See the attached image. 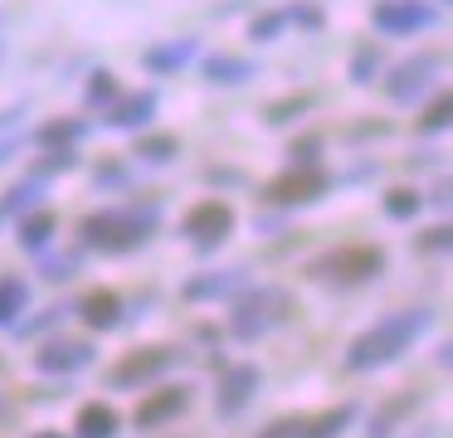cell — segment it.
I'll return each mask as SVG.
<instances>
[{
	"mask_svg": "<svg viewBox=\"0 0 453 438\" xmlns=\"http://www.w3.org/2000/svg\"><path fill=\"white\" fill-rule=\"evenodd\" d=\"M424 327H429V311H395V317H380L371 331H361V336L346 346V365L351 370L390 365V360H400L404 350L424 336Z\"/></svg>",
	"mask_w": 453,
	"mask_h": 438,
	"instance_id": "cell-1",
	"label": "cell"
},
{
	"mask_svg": "<svg viewBox=\"0 0 453 438\" xmlns=\"http://www.w3.org/2000/svg\"><path fill=\"white\" fill-rule=\"evenodd\" d=\"M35 438H69V434H35Z\"/></svg>",
	"mask_w": 453,
	"mask_h": 438,
	"instance_id": "cell-29",
	"label": "cell"
},
{
	"mask_svg": "<svg viewBox=\"0 0 453 438\" xmlns=\"http://www.w3.org/2000/svg\"><path fill=\"white\" fill-rule=\"evenodd\" d=\"M118 424H122L118 409H108V404H83L73 434H79V438H118Z\"/></svg>",
	"mask_w": 453,
	"mask_h": 438,
	"instance_id": "cell-16",
	"label": "cell"
},
{
	"mask_svg": "<svg viewBox=\"0 0 453 438\" xmlns=\"http://www.w3.org/2000/svg\"><path fill=\"white\" fill-rule=\"evenodd\" d=\"M326 185H332V175L322 165H297V171H288V175L264 185V200L268 204H312L326 195Z\"/></svg>",
	"mask_w": 453,
	"mask_h": 438,
	"instance_id": "cell-7",
	"label": "cell"
},
{
	"mask_svg": "<svg viewBox=\"0 0 453 438\" xmlns=\"http://www.w3.org/2000/svg\"><path fill=\"white\" fill-rule=\"evenodd\" d=\"M351 419H356V404H332V409H317V414L278 419L264 438H336V434H346Z\"/></svg>",
	"mask_w": 453,
	"mask_h": 438,
	"instance_id": "cell-6",
	"label": "cell"
},
{
	"mask_svg": "<svg viewBox=\"0 0 453 438\" xmlns=\"http://www.w3.org/2000/svg\"><path fill=\"white\" fill-rule=\"evenodd\" d=\"M380 268H385V253L380 249H371V243H356V249H332V253H322V258H312L307 263V278H317V282H371V278H380Z\"/></svg>",
	"mask_w": 453,
	"mask_h": 438,
	"instance_id": "cell-4",
	"label": "cell"
},
{
	"mask_svg": "<svg viewBox=\"0 0 453 438\" xmlns=\"http://www.w3.org/2000/svg\"><path fill=\"white\" fill-rule=\"evenodd\" d=\"M25 302H30V288H25L20 278H0V327H15Z\"/></svg>",
	"mask_w": 453,
	"mask_h": 438,
	"instance_id": "cell-17",
	"label": "cell"
},
{
	"mask_svg": "<svg viewBox=\"0 0 453 438\" xmlns=\"http://www.w3.org/2000/svg\"><path fill=\"white\" fill-rule=\"evenodd\" d=\"M234 288H239V273H210L205 282H190L186 297L190 302H205V297H225V292H234Z\"/></svg>",
	"mask_w": 453,
	"mask_h": 438,
	"instance_id": "cell-22",
	"label": "cell"
},
{
	"mask_svg": "<svg viewBox=\"0 0 453 438\" xmlns=\"http://www.w3.org/2000/svg\"><path fill=\"white\" fill-rule=\"evenodd\" d=\"M151 229H157V210H103L83 219V243L103 253H127L147 243Z\"/></svg>",
	"mask_w": 453,
	"mask_h": 438,
	"instance_id": "cell-2",
	"label": "cell"
},
{
	"mask_svg": "<svg viewBox=\"0 0 453 438\" xmlns=\"http://www.w3.org/2000/svg\"><path fill=\"white\" fill-rule=\"evenodd\" d=\"M288 317H293V297L283 288H249L234 302V311H229V331L239 341H258L268 331H278Z\"/></svg>",
	"mask_w": 453,
	"mask_h": 438,
	"instance_id": "cell-3",
	"label": "cell"
},
{
	"mask_svg": "<svg viewBox=\"0 0 453 438\" xmlns=\"http://www.w3.org/2000/svg\"><path fill=\"white\" fill-rule=\"evenodd\" d=\"M176 350L171 346H142V350H127V356L118 360V365L108 370V385L118 389H137V385H151L157 375H166L171 365H176Z\"/></svg>",
	"mask_w": 453,
	"mask_h": 438,
	"instance_id": "cell-5",
	"label": "cell"
},
{
	"mask_svg": "<svg viewBox=\"0 0 453 438\" xmlns=\"http://www.w3.org/2000/svg\"><path fill=\"white\" fill-rule=\"evenodd\" d=\"M449 112H453V103H449V97H434V103L424 107L419 127H424V132H443V127H449Z\"/></svg>",
	"mask_w": 453,
	"mask_h": 438,
	"instance_id": "cell-26",
	"label": "cell"
},
{
	"mask_svg": "<svg viewBox=\"0 0 453 438\" xmlns=\"http://www.w3.org/2000/svg\"><path fill=\"white\" fill-rule=\"evenodd\" d=\"M79 317L88 321L93 331H112L122 321V297L108 292V288H98V292H88V297L79 302Z\"/></svg>",
	"mask_w": 453,
	"mask_h": 438,
	"instance_id": "cell-14",
	"label": "cell"
},
{
	"mask_svg": "<svg viewBox=\"0 0 453 438\" xmlns=\"http://www.w3.org/2000/svg\"><path fill=\"white\" fill-rule=\"evenodd\" d=\"M419 243H424V249H443V243H449V229H429Z\"/></svg>",
	"mask_w": 453,
	"mask_h": 438,
	"instance_id": "cell-28",
	"label": "cell"
},
{
	"mask_svg": "<svg viewBox=\"0 0 453 438\" xmlns=\"http://www.w3.org/2000/svg\"><path fill=\"white\" fill-rule=\"evenodd\" d=\"M258 395V370L254 365H229L225 375H219V395H215V409L225 419H234V414H244L249 409V399Z\"/></svg>",
	"mask_w": 453,
	"mask_h": 438,
	"instance_id": "cell-10",
	"label": "cell"
},
{
	"mask_svg": "<svg viewBox=\"0 0 453 438\" xmlns=\"http://www.w3.org/2000/svg\"><path fill=\"white\" fill-rule=\"evenodd\" d=\"M186 234L200 243V249H215L234 234V210L225 200H200L196 210L186 214Z\"/></svg>",
	"mask_w": 453,
	"mask_h": 438,
	"instance_id": "cell-8",
	"label": "cell"
},
{
	"mask_svg": "<svg viewBox=\"0 0 453 438\" xmlns=\"http://www.w3.org/2000/svg\"><path fill=\"white\" fill-rule=\"evenodd\" d=\"M419 195H414V190H404V185H400V190H390V195H385V210H390L395 214V219H410V214H419Z\"/></svg>",
	"mask_w": 453,
	"mask_h": 438,
	"instance_id": "cell-25",
	"label": "cell"
},
{
	"mask_svg": "<svg viewBox=\"0 0 453 438\" xmlns=\"http://www.w3.org/2000/svg\"><path fill=\"white\" fill-rule=\"evenodd\" d=\"M254 73V64H249V58H205V78L210 83H239V78H249Z\"/></svg>",
	"mask_w": 453,
	"mask_h": 438,
	"instance_id": "cell-21",
	"label": "cell"
},
{
	"mask_svg": "<svg viewBox=\"0 0 453 438\" xmlns=\"http://www.w3.org/2000/svg\"><path fill=\"white\" fill-rule=\"evenodd\" d=\"M93 360V346L88 341H50V346H40V356H35V365L44 370V375H69V370H83Z\"/></svg>",
	"mask_w": 453,
	"mask_h": 438,
	"instance_id": "cell-13",
	"label": "cell"
},
{
	"mask_svg": "<svg viewBox=\"0 0 453 438\" xmlns=\"http://www.w3.org/2000/svg\"><path fill=\"white\" fill-rule=\"evenodd\" d=\"M112 93H118V78H112V73H98V78H93V88H88L93 103H103V97H112Z\"/></svg>",
	"mask_w": 453,
	"mask_h": 438,
	"instance_id": "cell-27",
	"label": "cell"
},
{
	"mask_svg": "<svg viewBox=\"0 0 453 438\" xmlns=\"http://www.w3.org/2000/svg\"><path fill=\"white\" fill-rule=\"evenodd\" d=\"M137 156L142 161H171V156H176V136H142Z\"/></svg>",
	"mask_w": 453,
	"mask_h": 438,
	"instance_id": "cell-24",
	"label": "cell"
},
{
	"mask_svg": "<svg viewBox=\"0 0 453 438\" xmlns=\"http://www.w3.org/2000/svg\"><path fill=\"white\" fill-rule=\"evenodd\" d=\"M54 214L50 210H35V214H25V224H20V243L25 249H44L50 243V234H54Z\"/></svg>",
	"mask_w": 453,
	"mask_h": 438,
	"instance_id": "cell-19",
	"label": "cell"
},
{
	"mask_svg": "<svg viewBox=\"0 0 453 438\" xmlns=\"http://www.w3.org/2000/svg\"><path fill=\"white\" fill-rule=\"evenodd\" d=\"M79 136H83V122H50V127L35 132V142H40L44 151H54V146H73Z\"/></svg>",
	"mask_w": 453,
	"mask_h": 438,
	"instance_id": "cell-23",
	"label": "cell"
},
{
	"mask_svg": "<svg viewBox=\"0 0 453 438\" xmlns=\"http://www.w3.org/2000/svg\"><path fill=\"white\" fill-rule=\"evenodd\" d=\"M190 58H196V44H166V49H147L142 64L157 68V73H166V68H180V64H190Z\"/></svg>",
	"mask_w": 453,
	"mask_h": 438,
	"instance_id": "cell-20",
	"label": "cell"
},
{
	"mask_svg": "<svg viewBox=\"0 0 453 438\" xmlns=\"http://www.w3.org/2000/svg\"><path fill=\"white\" fill-rule=\"evenodd\" d=\"M151 117H157V93H132L108 107V127H147Z\"/></svg>",
	"mask_w": 453,
	"mask_h": 438,
	"instance_id": "cell-15",
	"label": "cell"
},
{
	"mask_svg": "<svg viewBox=\"0 0 453 438\" xmlns=\"http://www.w3.org/2000/svg\"><path fill=\"white\" fill-rule=\"evenodd\" d=\"M186 404H190V389L166 385V389H157V395L142 399L137 414H132V424H137V428H161V424H171V419H176Z\"/></svg>",
	"mask_w": 453,
	"mask_h": 438,
	"instance_id": "cell-12",
	"label": "cell"
},
{
	"mask_svg": "<svg viewBox=\"0 0 453 438\" xmlns=\"http://www.w3.org/2000/svg\"><path fill=\"white\" fill-rule=\"evenodd\" d=\"M439 68H443L439 54H424V58H410V64H400V68L390 73V97H395V103H414V97L429 88V78L439 73Z\"/></svg>",
	"mask_w": 453,
	"mask_h": 438,
	"instance_id": "cell-11",
	"label": "cell"
},
{
	"mask_svg": "<svg viewBox=\"0 0 453 438\" xmlns=\"http://www.w3.org/2000/svg\"><path fill=\"white\" fill-rule=\"evenodd\" d=\"M434 19V10L424 5V0H380V5L371 10V25L380 29V35H414V29H424Z\"/></svg>",
	"mask_w": 453,
	"mask_h": 438,
	"instance_id": "cell-9",
	"label": "cell"
},
{
	"mask_svg": "<svg viewBox=\"0 0 453 438\" xmlns=\"http://www.w3.org/2000/svg\"><path fill=\"white\" fill-rule=\"evenodd\" d=\"M419 404V395H400V399H390L385 404V414H375V424H371V438H395V424H400L410 409Z\"/></svg>",
	"mask_w": 453,
	"mask_h": 438,
	"instance_id": "cell-18",
	"label": "cell"
}]
</instances>
